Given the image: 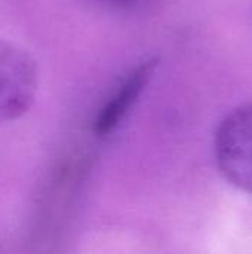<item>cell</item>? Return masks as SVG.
<instances>
[{
  "mask_svg": "<svg viewBox=\"0 0 252 254\" xmlns=\"http://www.w3.org/2000/svg\"><path fill=\"white\" fill-rule=\"evenodd\" d=\"M88 1L108 10H131L141 6L146 0H88Z\"/></svg>",
  "mask_w": 252,
  "mask_h": 254,
  "instance_id": "cell-4",
  "label": "cell"
},
{
  "mask_svg": "<svg viewBox=\"0 0 252 254\" xmlns=\"http://www.w3.org/2000/svg\"><path fill=\"white\" fill-rule=\"evenodd\" d=\"M214 158L226 182L252 195V103L233 109L218 124Z\"/></svg>",
  "mask_w": 252,
  "mask_h": 254,
  "instance_id": "cell-1",
  "label": "cell"
},
{
  "mask_svg": "<svg viewBox=\"0 0 252 254\" xmlns=\"http://www.w3.org/2000/svg\"><path fill=\"white\" fill-rule=\"evenodd\" d=\"M157 65L159 58H150L140 63L126 74L94 121V132L98 137H107L117 129L150 83Z\"/></svg>",
  "mask_w": 252,
  "mask_h": 254,
  "instance_id": "cell-3",
  "label": "cell"
},
{
  "mask_svg": "<svg viewBox=\"0 0 252 254\" xmlns=\"http://www.w3.org/2000/svg\"><path fill=\"white\" fill-rule=\"evenodd\" d=\"M39 67L21 45L0 39V125L24 116L36 100Z\"/></svg>",
  "mask_w": 252,
  "mask_h": 254,
  "instance_id": "cell-2",
  "label": "cell"
}]
</instances>
